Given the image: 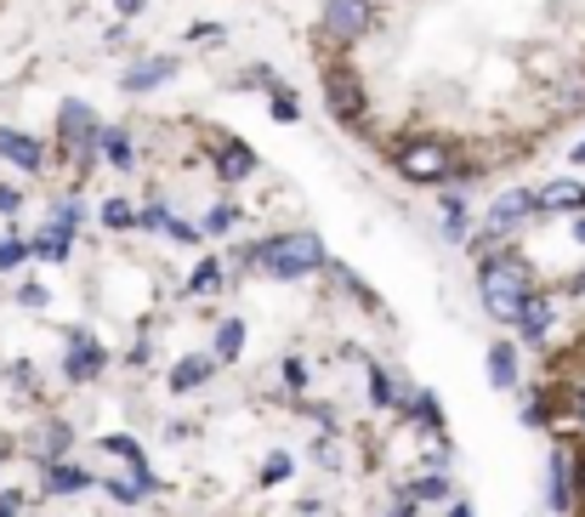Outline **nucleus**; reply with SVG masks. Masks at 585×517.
I'll return each instance as SVG.
<instances>
[{"label": "nucleus", "instance_id": "obj_1", "mask_svg": "<svg viewBox=\"0 0 585 517\" xmlns=\"http://www.w3.org/2000/svg\"><path fill=\"white\" fill-rule=\"evenodd\" d=\"M477 291H483V307H490L495 318H517L523 296L534 291V273L517 262V256H483V278H477Z\"/></svg>", "mask_w": 585, "mask_h": 517}, {"label": "nucleus", "instance_id": "obj_2", "mask_svg": "<svg viewBox=\"0 0 585 517\" xmlns=\"http://www.w3.org/2000/svg\"><path fill=\"white\" fill-rule=\"evenodd\" d=\"M239 262H256L273 278H302V273L324 267V240H319V233H284V240H268V245L245 251Z\"/></svg>", "mask_w": 585, "mask_h": 517}, {"label": "nucleus", "instance_id": "obj_3", "mask_svg": "<svg viewBox=\"0 0 585 517\" xmlns=\"http://www.w3.org/2000/svg\"><path fill=\"white\" fill-rule=\"evenodd\" d=\"M399 171L410 176V182H437V176H450V149L444 143H404L399 149Z\"/></svg>", "mask_w": 585, "mask_h": 517}, {"label": "nucleus", "instance_id": "obj_4", "mask_svg": "<svg viewBox=\"0 0 585 517\" xmlns=\"http://www.w3.org/2000/svg\"><path fill=\"white\" fill-rule=\"evenodd\" d=\"M58 131H63V143L69 149H80V160H91V149H97V114L85 109V103H63V114H58Z\"/></svg>", "mask_w": 585, "mask_h": 517}, {"label": "nucleus", "instance_id": "obj_5", "mask_svg": "<svg viewBox=\"0 0 585 517\" xmlns=\"http://www.w3.org/2000/svg\"><path fill=\"white\" fill-rule=\"evenodd\" d=\"M370 29V0H330L324 7V34L330 40H353Z\"/></svg>", "mask_w": 585, "mask_h": 517}, {"label": "nucleus", "instance_id": "obj_6", "mask_svg": "<svg viewBox=\"0 0 585 517\" xmlns=\"http://www.w3.org/2000/svg\"><path fill=\"white\" fill-rule=\"evenodd\" d=\"M97 369H103V347H97L85 331H74L69 336V358H63V375H69V382H91V375Z\"/></svg>", "mask_w": 585, "mask_h": 517}, {"label": "nucleus", "instance_id": "obj_7", "mask_svg": "<svg viewBox=\"0 0 585 517\" xmlns=\"http://www.w3.org/2000/svg\"><path fill=\"white\" fill-rule=\"evenodd\" d=\"M512 324H517V331H523L528 342H546V331H552V296H541V291H528Z\"/></svg>", "mask_w": 585, "mask_h": 517}, {"label": "nucleus", "instance_id": "obj_8", "mask_svg": "<svg viewBox=\"0 0 585 517\" xmlns=\"http://www.w3.org/2000/svg\"><path fill=\"white\" fill-rule=\"evenodd\" d=\"M216 375V358L211 353H188L176 369H171V393H193V387H205Z\"/></svg>", "mask_w": 585, "mask_h": 517}, {"label": "nucleus", "instance_id": "obj_9", "mask_svg": "<svg viewBox=\"0 0 585 517\" xmlns=\"http://www.w3.org/2000/svg\"><path fill=\"white\" fill-rule=\"evenodd\" d=\"M40 484H46V495H80V489H91V478L80 473V466H63V460H40Z\"/></svg>", "mask_w": 585, "mask_h": 517}, {"label": "nucleus", "instance_id": "obj_10", "mask_svg": "<svg viewBox=\"0 0 585 517\" xmlns=\"http://www.w3.org/2000/svg\"><path fill=\"white\" fill-rule=\"evenodd\" d=\"M0 160H12V165H23V171H40L46 149L34 143V136H23V131H7V125H0Z\"/></svg>", "mask_w": 585, "mask_h": 517}, {"label": "nucleus", "instance_id": "obj_11", "mask_svg": "<svg viewBox=\"0 0 585 517\" xmlns=\"http://www.w3.org/2000/svg\"><path fill=\"white\" fill-rule=\"evenodd\" d=\"M528 211H534V194H528V187H517V194H501V200H495V211H490V222H483V227H495L501 240H506V227L523 222Z\"/></svg>", "mask_w": 585, "mask_h": 517}, {"label": "nucleus", "instance_id": "obj_12", "mask_svg": "<svg viewBox=\"0 0 585 517\" xmlns=\"http://www.w3.org/2000/svg\"><path fill=\"white\" fill-rule=\"evenodd\" d=\"M324 91H330V114H335V120H353V114H359V80H353V74H335V69H330V74H324Z\"/></svg>", "mask_w": 585, "mask_h": 517}, {"label": "nucleus", "instance_id": "obj_13", "mask_svg": "<svg viewBox=\"0 0 585 517\" xmlns=\"http://www.w3.org/2000/svg\"><path fill=\"white\" fill-rule=\"evenodd\" d=\"M534 205H552V211H585V187L579 182H552L534 194Z\"/></svg>", "mask_w": 585, "mask_h": 517}, {"label": "nucleus", "instance_id": "obj_14", "mask_svg": "<svg viewBox=\"0 0 585 517\" xmlns=\"http://www.w3.org/2000/svg\"><path fill=\"white\" fill-rule=\"evenodd\" d=\"M216 171H222V182H239V176L256 171V154H251L245 143H228V149L216 154Z\"/></svg>", "mask_w": 585, "mask_h": 517}, {"label": "nucleus", "instance_id": "obj_15", "mask_svg": "<svg viewBox=\"0 0 585 517\" xmlns=\"http://www.w3.org/2000/svg\"><path fill=\"white\" fill-rule=\"evenodd\" d=\"M490 382H495V387H512V382H517V347H512V342H495V347H490Z\"/></svg>", "mask_w": 585, "mask_h": 517}, {"label": "nucleus", "instance_id": "obj_16", "mask_svg": "<svg viewBox=\"0 0 585 517\" xmlns=\"http://www.w3.org/2000/svg\"><path fill=\"white\" fill-rule=\"evenodd\" d=\"M239 347H245V324H239V318H222V324H216V353H211V358H216V364H233Z\"/></svg>", "mask_w": 585, "mask_h": 517}, {"label": "nucleus", "instance_id": "obj_17", "mask_svg": "<svg viewBox=\"0 0 585 517\" xmlns=\"http://www.w3.org/2000/svg\"><path fill=\"white\" fill-rule=\"evenodd\" d=\"M69 444H74V433L63 427V420H52V427H40V433H34V455H40V460H58Z\"/></svg>", "mask_w": 585, "mask_h": 517}, {"label": "nucleus", "instance_id": "obj_18", "mask_svg": "<svg viewBox=\"0 0 585 517\" xmlns=\"http://www.w3.org/2000/svg\"><path fill=\"white\" fill-rule=\"evenodd\" d=\"M546 489H552V511H568V455L546 460Z\"/></svg>", "mask_w": 585, "mask_h": 517}, {"label": "nucleus", "instance_id": "obj_19", "mask_svg": "<svg viewBox=\"0 0 585 517\" xmlns=\"http://www.w3.org/2000/svg\"><path fill=\"white\" fill-rule=\"evenodd\" d=\"M165 74H176V63H171V58H154V63H142V69L125 74V91H149V85H160Z\"/></svg>", "mask_w": 585, "mask_h": 517}, {"label": "nucleus", "instance_id": "obj_20", "mask_svg": "<svg viewBox=\"0 0 585 517\" xmlns=\"http://www.w3.org/2000/svg\"><path fill=\"white\" fill-rule=\"evenodd\" d=\"M404 495H410V500H450V478H444V473L415 478V484H404Z\"/></svg>", "mask_w": 585, "mask_h": 517}, {"label": "nucleus", "instance_id": "obj_21", "mask_svg": "<svg viewBox=\"0 0 585 517\" xmlns=\"http://www.w3.org/2000/svg\"><path fill=\"white\" fill-rule=\"evenodd\" d=\"M97 143H103L109 165H120V171H125V165L137 160V154H131V136H125V131H103V136H97Z\"/></svg>", "mask_w": 585, "mask_h": 517}, {"label": "nucleus", "instance_id": "obj_22", "mask_svg": "<svg viewBox=\"0 0 585 517\" xmlns=\"http://www.w3.org/2000/svg\"><path fill=\"white\" fill-rule=\"evenodd\" d=\"M188 291H200V296H205V291H222V262H216V256H205L200 267H193Z\"/></svg>", "mask_w": 585, "mask_h": 517}, {"label": "nucleus", "instance_id": "obj_23", "mask_svg": "<svg viewBox=\"0 0 585 517\" xmlns=\"http://www.w3.org/2000/svg\"><path fill=\"white\" fill-rule=\"evenodd\" d=\"M52 233H58V240H74V233H80V200H63L52 211Z\"/></svg>", "mask_w": 585, "mask_h": 517}, {"label": "nucleus", "instance_id": "obj_24", "mask_svg": "<svg viewBox=\"0 0 585 517\" xmlns=\"http://www.w3.org/2000/svg\"><path fill=\"white\" fill-rule=\"evenodd\" d=\"M29 251H34V256H46V262H63V256H69V240H58V233L46 227V233H40V240H34Z\"/></svg>", "mask_w": 585, "mask_h": 517}, {"label": "nucleus", "instance_id": "obj_25", "mask_svg": "<svg viewBox=\"0 0 585 517\" xmlns=\"http://www.w3.org/2000/svg\"><path fill=\"white\" fill-rule=\"evenodd\" d=\"M410 409H415V420H421V427H444V404H437L432 393H421Z\"/></svg>", "mask_w": 585, "mask_h": 517}, {"label": "nucleus", "instance_id": "obj_26", "mask_svg": "<svg viewBox=\"0 0 585 517\" xmlns=\"http://www.w3.org/2000/svg\"><path fill=\"white\" fill-rule=\"evenodd\" d=\"M109 495H114L120 506H131V500H142V495H149V489H142L137 478H109Z\"/></svg>", "mask_w": 585, "mask_h": 517}, {"label": "nucleus", "instance_id": "obj_27", "mask_svg": "<svg viewBox=\"0 0 585 517\" xmlns=\"http://www.w3.org/2000/svg\"><path fill=\"white\" fill-rule=\"evenodd\" d=\"M370 398H375V404L386 409V404H399V387H393V382H386V375L375 369V375H370Z\"/></svg>", "mask_w": 585, "mask_h": 517}, {"label": "nucleus", "instance_id": "obj_28", "mask_svg": "<svg viewBox=\"0 0 585 517\" xmlns=\"http://www.w3.org/2000/svg\"><path fill=\"white\" fill-rule=\"evenodd\" d=\"M23 256H29V245H23V240H0V273H12Z\"/></svg>", "mask_w": 585, "mask_h": 517}, {"label": "nucleus", "instance_id": "obj_29", "mask_svg": "<svg viewBox=\"0 0 585 517\" xmlns=\"http://www.w3.org/2000/svg\"><path fill=\"white\" fill-rule=\"evenodd\" d=\"M103 222H109V227L120 233V227H131L137 216H131V205H125V200H109V205H103Z\"/></svg>", "mask_w": 585, "mask_h": 517}, {"label": "nucleus", "instance_id": "obj_30", "mask_svg": "<svg viewBox=\"0 0 585 517\" xmlns=\"http://www.w3.org/2000/svg\"><path fill=\"white\" fill-rule=\"evenodd\" d=\"M290 478V455H268V466H262V484H284Z\"/></svg>", "mask_w": 585, "mask_h": 517}, {"label": "nucleus", "instance_id": "obj_31", "mask_svg": "<svg viewBox=\"0 0 585 517\" xmlns=\"http://www.w3.org/2000/svg\"><path fill=\"white\" fill-rule=\"evenodd\" d=\"M273 114L290 125V120H302V109H296V98H290V91H273Z\"/></svg>", "mask_w": 585, "mask_h": 517}, {"label": "nucleus", "instance_id": "obj_32", "mask_svg": "<svg viewBox=\"0 0 585 517\" xmlns=\"http://www.w3.org/2000/svg\"><path fill=\"white\" fill-rule=\"evenodd\" d=\"M228 227H233V205H216V211L205 216V227H200V233H228Z\"/></svg>", "mask_w": 585, "mask_h": 517}, {"label": "nucleus", "instance_id": "obj_33", "mask_svg": "<svg viewBox=\"0 0 585 517\" xmlns=\"http://www.w3.org/2000/svg\"><path fill=\"white\" fill-rule=\"evenodd\" d=\"M284 382H290V387H307V364L290 358V364H284Z\"/></svg>", "mask_w": 585, "mask_h": 517}, {"label": "nucleus", "instance_id": "obj_34", "mask_svg": "<svg viewBox=\"0 0 585 517\" xmlns=\"http://www.w3.org/2000/svg\"><path fill=\"white\" fill-rule=\"evenodd\" d=\"M523 420H528V427H541V420H546V404L528 398V404H523Z\"/></svg>", "mask_w": 585, "mask_h": 517}, {"label": "nucleus", "instance_id": "obj_35", "mask_svg": "<svg viewBox=\"0 0 585 517\" xmlns=\"http://www.w3.org/2000/svg\"><path fill=\"white\" fill-rule=\"evenodd\" d=\"M18 302H23V307H46V291H40V285H23Z\"/></svg>", "mask_w": 585, "mask_h": 517}, {"label": "nucleus", "instance_id": "obj_36", "mask_svg": "<svg viewBox=\"0 0 585 517\" xmlns=\"http://www.w3.org/2000/svg\"><path fill=\"white\" fill-rule=\"evenodd\" d=\"M18 205H23V194H18V187H0V211H7V216H12Z\"/></svg>", "mask_w": 585, "mask_h": 517}, {"label": "nucleus", "instance_id": "obj_37", "mask_svg": "<svg viewBox=\"0 0 585 517\" xmlns=\"http://www.w3.org/2000/svg\"><path fill=\"white\" fill-rule=\"evenodd\" d=\"M23 511V495H0V517H18Z\"/></svg>", "mask_w": 585, "mask_h": 517}, {"label": "nucleus", "instance_id": "obj_38", "mask_svg": "<svg viewBox=\"0 0 585 517\" xmlns=\"http://www.w3.org/2000/svg\"><path fill=\"white\" fill-rule=\"evenodd\" d=\"M574 495H579V500H585V455H579V460H574Z\"/></svg>", "mask_w": 585, "mask_h": 517}, {"label": "nucleus", "instance_id": "obj_39", "mask_svg": "<svg viewBox=\"0 0 585 517\" xmlns=\"http://www.w3.org/2000/svg\"><path fill=\"white\" fill-rule=\"evenodd\" d=\"M142 7H149V0H120V18H137Z\"/></svg>", "mask_w": 585, "mask_h": 517}, {"label": "nucleus", "instance_id": "obj_40", "mask_svg": "<svg viewBox=\"0 0 585 517\" xmlns=\"http://www.w3.org/2000/svg\"><path fill=\"white\" fill-rule=\"evenodd\" d=\"M386 517H415V506L404 500V506H393V511H386Z\"/></svg>", "mask_w": 585, "mask_h": 517}, {"label": "nucleus", "instance_id": "obj_41", "mask_svg": "<svg viewBox=\"0 0 585 517\" xmlns=\"http://www.w3.org/2000/svg\"><path fill=\"white\" fill-rule=\"evenodd\" d=\"M574 415H579V420H585V387H579V393H574Z\"/></svg>", "mask_w": 585, "mask_h": 517}, {"label": "nucleus", "instance_id": "obj_42", "mask_svg": "<svg viewBox=\"0 0 585 517\" xmlns=\"http://www.w3.org/2000/svg\"><path fill=\"white\" fill-rule=\"evenodd\" d=\"M574 240H579V245H585V216H579V222H574Z\"/></svg>", "mask_w": 585, "mask_h": 517}, {"label": "nucleus", "instance_id": "obj_43", "mask_svg": "<svg viewBox=\"0 0 585 517\" xmlns=\"http://www.w3.org/2000/svg\"><path fill=\"white\" fill-rule=\"evenodd\" d=\"M450 517H472V511H466V506H455V511H450Z\"/></svg>", "mask_w": 585, "mask_h": 517}, {"label": "nucleus", "instance_id": "obj_44", "mask_svg": "<svg viewBox=\"0 0 585 517\" xmlns=\"http://www.w3.org/2000/svg\"><path fill=\"white\" fill-rule=\"evenodd\" d=\"M574 160H579V165H585V143H579V154H574Z\"/></svg>", "mask_w": 585, "mask_h": 517}]
</instances>
